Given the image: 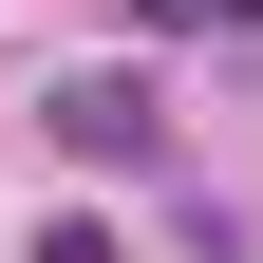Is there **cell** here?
I'll return each mask as SVG.
<instances>
[{"label":"cell","mask_w":263,"mask_h":263,"mask_svg":"<svg viewBox=\"0 0 263 263\" xmlns=\"http://www.w3.org/2000/svg\"><path fill=\"white\" fill-rule=\"evenodd\" d=\"M57 151H113V170H151V151H170L151 76H57Z\"/></svg>","instance_id":"cell-1"},{"label":"cell","mask_w":263,"mask_h":263,"mask_svg":"<svg viewBox=\"0 0 263 263\" xmlns=\"http://www.w3.org/2000/svg\"><path fill=\"white\" fill-rule=\"evenodd\" d=\"M151 19H170V38H188V19H245V0H151Z\"/></svg>","instance_id":"cell-2"}]
</instances>
